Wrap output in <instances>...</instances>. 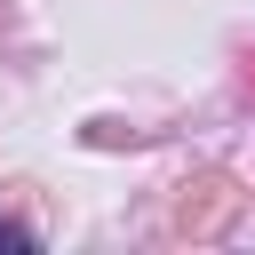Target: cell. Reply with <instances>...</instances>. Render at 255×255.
<instances>
[{"instance_id":"obj_1","label":"cell","mask_w":255,"mask_h":255,"mask_svg":"<svg viewBox=\"0 0 255 255\" xmlns=\"http://www.w3.org/2000/svg\"><path fill=\"white\" fill-rule=\"evenodd\" d=\"M0 247H32V231L24 223H0Z\"/></svg>"}]
</instances>
